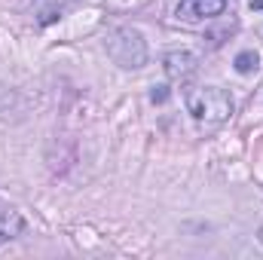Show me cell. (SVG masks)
Wrapping results in <instances>:
<instances>
[{"instance_id":"6da1fadb","label":"cell","mask_w":263,"mask_h":260,"mask_svg":"<svg viewBox=\"0 0 263 260\" xmlns=\"http://www.w3.org/2000/svg\"><path fill=\"white\" fill-rule=\"evenodd\" d=\"M184 104H187L190 117L202 126H220L236 110L233 95L220 86H187L184 89Z\"/></svg>"},{"instance_id":"7a4b0ae2","label":"cell","mask_w":263,"mask_h":260,"mask_svg":"<svg viewBox=\"0 0 263 260\" xmlns=\"http://www.w3.org/2000/svg\"><path fill=\"white\" fill-rule=\"evenodd\" d=\"M107 55L114 59V65L123 70H138L147 65V43L141 37V31L135 28H117L107 37Z\"/></svg>"},{"instance_id":"3957f363","label":"cell","mask_w":263,"mask_h":260,"mask_svg":"<svg viewBox=\"0 0 263 260\" xmlns=\"http://www.w3.org/2000/svg\"><path fill=\"white\" fill-rule=\"evenodd\" d=\"M223 9H227V0H181L175 6V18L184 25H202L223 15Z\"/></svg>"},{"instance_id":"277c9868","label":"cell","mask_w":263,"mask_h":260,"mask_svg":"<svg viewBox=\"0 0 263 260\" xmlns=\"http://www.w3.org/2000/svg\"><path fill=\"white\" fill-rule=\"evenodd\" d=\"M162 67H165V73L172 80H184V77H190L199 67V55L190 52V49H175V52H165Z\"/></svg>"},{"instance_id":"5b68a950","label":"cell","mask_w":263,"mask_h":260,"mask_svg":"<svg viewBox=\"0 0 263 260\" xmlns=\"http://www.w3.org/2000/svg\"><path fill=\"white\" fill-rule=\"evenodd\" d=\"M77 3L80 0H34V18H37V25H52Z\"/></svg>"},{"instance_id":"8992f818","label":"cell","mask_w":263,"mask_h":260,"mask_svg":"<svg viewBox=\"0 0 263 260\" xmlns=\"http://www.w3.org/2000/svg\"><path fill=\"white\" fill-rule=\"evenodd\" d=\"M22 233H25V217L15 208L0 205V245L9 242V239H15V236H22Z\"/></svg>"},{"instance_id":"52a82bcc","label":"cell","mask_w":263,"mask_h":260,"mask_svg":"<svg viewBox=\"0 0 263 260\" xmlns=\"http://www.w3.org/2000/svg\"><path fill=\"white\" fill-rule=\"evenodd\" d=\"M233 65H236L239 73H245V77H248V73H254V70L260 67V59H257V52H254V49H245V52H239V55H236V62H233Z\"/></svg>"},{"instance_id":"ba28073f","label":"cell","mask_w":263,"mask_h":260,"mask_svg":"<svg viewBox=\"0 0 263 260\" xmlns=\"http://www.w3.org/2000/svg\"><path fill=\"white\" fill-rule=\"evenodd\" d=\"M165 98H168V89H165V86H153L150 101H165Z\"/></svg>"},{"instance_id":"9c48e42d","label":"cell","mask_w":263,"mask_h":260,"mask_svg":"<svg viewBox=\"0 0 263 260\" xmlns=\"http://www.w3.org/2000/svg\"><path fill=\"white\" fill-rule=\"evenodd\" d=\"M251 9H263V0H251Z\"/></svg>"}]
</instances>
